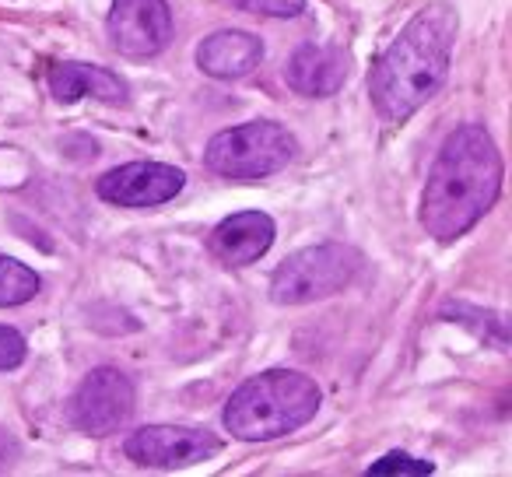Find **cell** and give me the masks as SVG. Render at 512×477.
Returning a JSON list of instances; mask_svg holds the SVG:
<instances>
[{
    "label": "cell",
    "mask_w": 512,
    "mask_h": 477,
    "mask_svg": "<svg viewBox=\"0 0 512 477\" xmlns=\"http://www.w3.org/2000/svg\"><path fill=\"white\" fill-rule=\"evenodd\" d=\"M502 155L484 127H456L439 148L421 193V225L439 243L467 235L502 193Z\"/></svg>",
    "instance_id": "6da1fadb"
},
{
    "label": "cell",
    "mask_w": 512,
    "mask_h": 477,
    "mask_svg": "<svg viewBox=\"0 0 512 477\" xmlns=\"http://www.w3.org/2000/svg\"><path fill=\"white\" fill-rule=\"evenodd\" d=\"M456 29L460 22L449 4H428L386 46L369 74L372 106L383 120L404 123L446 85Z\"/></svg>",
    "instance_id": "7a4b0ae2"
},
{
    "label": "cell",
    "mask_w": 512,
    "mask_h": 477,
    "mask_svg": "<svg viewBox=\"0 0 512 477\" xmlns=\"http://www.w3.org/2000/svg\"><path fill=\"white\" fill-rule=\"evenodd\" d=\"M320 400V386L302 372H260L228 397L225 428L242 442H271L309 425L320 411Z\"/></svg>",
    "instance_id": "3957f363"
},
{
    "label": "cell",
    "mask_w": 512,
    "mask_h": 477,
    "mask_svg": "<svg viewBox=\"0 0 512 477\" xmlns=\"http://www.w3.org/2000/svg\"><path fill=\"white\" fill-rule=\"evenodd\" d=\"M295 151H299V144L281 123L253 120L214 134L207 141L204 165L225 179H264L285 169L295 158Z\"/></svg>",
    "instance_id": "277c9868"
},
{
    "label": "cell",
    "mask_w": 512,
    "mask_h": 477,
    "mask_svg": "<svg viewBox=\"0 0 512 477\" xmlns=\"http://www.w3.org/2000/svg\"><path fill=\"white\" fill-rule=\"evenodd\" d=\"M362 271V253L341 243H323L299 250L274 271L271 299L278 306H306L344 292Z\"/></svg>",
    "instance_id": "5b68a950"
},
{
    "label": "cell",
    "mask_w": 512,
    "mask_h": 477,
    "mask_svg": "<svg viewBox=\"0 0 512 477\" xmlns=\"http://www.w3.org/2000/svg\"><path fill=\"white\" fill-rule=\"evenodd\" d=\"M127 456L137 467L155 470H179L204 463L221 453V439L207 428H183V425H144L127 435L123 442Z\"/></svg>",
    "instance_id": "8992f818"
},
{
    "label": "cell",
    "mask_w": 512,
    "mask_h": 477,
    "mask_svg": "<svg viewBox=\"0 0 512 477\" xmlns=\"http://www.w3.org/2000/svg\"><path fill=\"white\" fill-rule=\"evenodd\" d=\"M134 414V383L120 369H95L71 400V418L88 435H113Z\"/></svg>",
    "instance_id": "52a82bcc"
},
{
    "label": "cell",
    "mask_w": 512,
    "mask_h": 477,
    "mask_svg": "<svg viewBox=\"0 0 512 477\" xmlns=\"http://www.w3.org/2000/svg\"><path fill=\"white\" fill-rule=\"evenodd\" d=\"M109 39L123 57L148 60L172 39V11L165 0H116L109 11Z\"/></svg>",
    "instance_id": "ba28073f"
},
{
    "label": "cell",
    "mask_w": 512,
    "mask_h": 477,
    "mask_svg": "<svg viewBox=\"0 0 512 477\" xmlns=\"http://www.w3.org/2000/svg\"><path fill=\"white\" fill-rule=\"evenodd\" d=\"M186 176L176 165L165 162H130L120 169H109L106 176L95 183L102 200L116 207H158L169 204L179 190H183Z\"/></svg>",
    "instance_id": "9c48e42d"
},
{
    "label": "cell",
    "mask_w": 512,
    "mask_h": 477,
    "mask_svg": "<svg viewBox=\"0 0 512 477\" xmlns=\"http://www.w3.org/2000/svg\"><path fill=\"white\" fill-rule=\"evenodd\" d=\"M274 246V218L264 211H242L225 218L211 235V250L232 267L256 264Z\"/></svg>",
    "instance_id": "30bf717a"
},
{
    "label": "cell",
    "mask_w": 512,
    "mask_h": 477,
    "mask_svg": "<svg viewBox=\"0 0 512 477\" xmlns=\"http://www.w3.org/2000/svg\"><path fill=\"white\" fill-rule=\"evenodd\" d=\"M288 85L299 95H309V99H327V95H337L348 81V57L337 46H302L292 60H288L285 71Z\"/></svg>",
    "instance_id": "8fae6325"
},
{
    "label": "cell",
    "mask_w": 512,
    "mask_h": 477,
    "mask_svg": "<svg viewBox=\"0 0 512 477\" xmlns=\"http://www.w3.org/2000/svg\"><path fill=\"white\" fill-rule=\"evenodd\" d=\"M260 60H264L260 39L249 36V32H235V29L214 32V36H207L197 50V67L207 74V78H218V81L246 78Z\"/></svg>",
    "instance_id": "7c38bea8"
},
{
    "label": "cell",
    "mask_w": 512,
    "mask_h": 477,
    "mask_svg": "<svg viewBox=\"0 0 512 477\" xmlns=\"http://www.w3.org/2000/svg\"><path fill=\"white\" fill-rule=\"evenodd\" d=\"M50 92L53 99L60 102H78L85 95L99 102H109V106H120L127 102V85H123L120 74L106 71V67L95 64H78V60H67V64H57L50 71Z\"/></svg>",
    "instance_id": "4fadbf2b"
},
{
    "label": "cell",
    "mask_w": 512,
    "mask_h": 477,
    "mask_svg": "<svg viewBox=\"0 0 512 477\" xmlns=\"http://www.w3.org/2000/svg\"><path fill=\"white\" fill-rule=\"evenodd\" d=\"M39 288H43V281H39V274L32 267L0 253V309L25 306L29 299H36Z\"/></svg>",
    "instance_id": "5bb4252c"
},
{
    "label": "cell",
    "mask_w": 512,
    "mask_h": 477,
    "mask_svg": "<svg viewBox=\"0 0 512 477\" xmlns=\"http://www.w3.org/2000/svg\"><path fill=\"white\" fill-rule=\"evenodd\" d=\"M432 463L428 460H414V456H407V453H386L383 460H376L369 467V474H376V477H386V474H418V477H425V474H432Z\"/></svg>",
    "instance_id": "9a60e30c"
},
{
    "label": "cell",
    "mask_w": 512,
    "mask_h": 477,
    "mask_svg": "<svg viewBox=\"0 0 512 477\" xmlns=\"http://www.w3.org/2000/svg\"><path fill=\"white\" fill-rule=\"evenodd\" d=\"M242 11H253V15H267V18H295L302 15L306 0H235Z\"/></svg>",
    "instance_id": "2e32d148"
},
{
    "label": "cell",
    "mask_w": 512,
    "mask_h": 477,
    "mask_svg": "<svg viewBox=\"0 0 512 477\" xmlns=\"http://www.w3.org/2000/svg\"><path fill=\"white\" fill-rule=\"evenodd\" d=\"M25 362V337L11 327H0V372L18 369Z\"/></svg>",
    "instance_id": "e0dca14e"
},
{
    "label": "cell",
    "mask_w": 512,
    "mask_h": 477,
    "mask_svg": "<svg viewBox=\"0 0 512 477\" xmlns=\"http://www.w3.org/2000/svg\"><path fill=\"white\" fill-rule=\"evenodd\" d=\"M15 456H18V446H15V442L8 439V435L0 432V470L8 467V463L15 460Z\"/></svg>",
    "instance_id": "ac0fdd59"
}]
</instances>
